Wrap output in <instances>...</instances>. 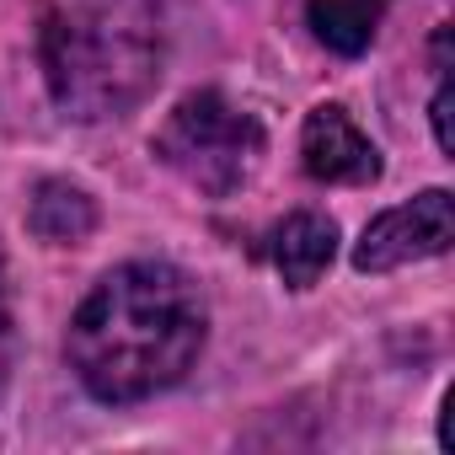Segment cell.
<instances>
[{
  "label": "cell",
  "instance_id": "cell-1",
  "mask_svg": "<svg viewBox=\"0 0 455 455\" xmlns=\"http://www.w3.org/2000/svg\"><path fill=\"white\" fill-rule=\"evenodd\" d=\"M204 327V295L182 268L124 263L81 300L65 354L97 402H145L198 364Z\"/></svg>",
  "mask_w": 455,
  "mask_h": 455
},
{
  "label": "cell",
  "instance_id": "cell-2",
  "mask_svg": "<svg viewBox=\"0 0 455 455\" xmlns=\"http://www.w3.org/2000/svg\"><path fill=\"white\" fill-rule=\"evenodd\" d=\"M38 60L65 118H124L161 76V6L156 0H60L44 22Z\"/></svg>",
  "mask_w": 455,
  "mask_h": 455
},
{
  "label": "cell",
  "instance_id": "cell-3",
  "mask_svg": "<svg viewBox=\"0 0 455 455\" xmlns=\"http://www.w3.org/2000/svg\"><path fill=\"white\" fill-rule=\"evenodd\" d=\"M150 145L182 182H193L209 198H225L252 177V166L263 156V129L252 113L225 102L220 92H188L166 113V124L156 129Z\"/></svg>",
  "mask_w": 455,
  "mask_h": 455
},
{
  "label": "cell",
  "instance_id": "cell-4",
  "mask_svg": "<svg viewBox=\"0 0 455 455\" xmlns=\"http://www.w3.org/2000/svg\"><path fill=\"white\" fill-rule=\"evenodd\" d=\"M450 242H455V204L444 188H428L412 204H396L364 225V236L354 247V268L359 274H391V268L450 252Z\"/></svg>",
  "mask_w": 455,
  "mask_h": 455
},
{
  "label": "cell",
  "instance_id": "cell-5",
  "mask_svg": "<svg viewBox=\"0 0 455 455\" xmlns=\"http://www.w3.org/2000/svg\"><path fill=\"white\" fill-rule=\"evenodd\" d=\"M300 161L316 182H348L364 188L380 177V150L354 129V118L343 108H311L306 129H300Z\"/></svg>",
  "mask_w": 455,
  "mask_h": 455
},
{
  "label": "cell",
  "instance_id": "cell-6",
  "mask_svg": "<svg viewBox=\"0 0 455 455\" xmlns=\"http://www.w3.org/2000/svg\"><path fill=\"white\" fill-rule=\"evenodd\" d=\"M268 252H274V268L284 274L290 290H311V284L327 274L332 252H338V225H332L327 214L300 209V214H290L279 231H274Z\"/></svg>",
  "mask_w": 455,
  "mask_h": 455
},
{
  "label": "cell",
  "instance_id": "cell-7",
  "mask_svg": "<svg viewBox=\"0 0 455 455\" xmlns=\"http://www.w3.org/2000/svg\"><path fill=\"white\" fill-rule=\"evenodd\" d=\"M28 225H33V236L49 242V247H76V242H86V236L97 231V204H92L86 188L49 177V182L33 188Z\"/></svg>",
  "mask_w": 455,
  "mask_h": 455
},
{
  "label": "cell",
  "instance_id": "cell-8",
  "mask_svg": "<svg viewBox=\"0 0 455 455\" xmlns=\"http://www.w3.org/2000/svg\"><path fill=\"white\" fill-rule=\"evenodd\" d=\"M386 6L391 0H311L306 17H311V33L332 54H364L375 44V28H380Z\"/></svg>",
  "mask_w": 455,
  "mask_h": 455
},
{
  "label": "cell",
  "instance_id": "cell-9",
  "mask_svg": "<svg viewBox=\"0 0 455 455\" xmlns=\"http://www.w3.org/2000/svg\"><path fill=\"white\" fill-rule=\"evenodd\" d=\"M428 113H434V134H439V150L450 156V150H455V134H450V86H444V81H439V92H434V108H428Z\"/></svg>",
  "mask_w": 455,
  "mask_h": 455
},
{
  "label": "cell",
  "instance_id": "cell-10",
  "mask_svg": "<svg viewBox=\"0 0 455 455\" xmlns=\"http://www.w3.org/2000/svg\"><path fill=\"white\" fill-rule=\"evenodd\" d=\"M12 359H17V338H12V322L0 316V396H6V380H12Z\"/></svg>",
  "mask_w": 455,
  "mask_h": 455
},
{
  "label": "cell",
  "instance_id": "cell-11",
  "mask_svg": "<svg viewBox=\"0 0 455 455\" xmlns=\"http://www.w3.org/2000/svg\"><path fill=\"white\" fill-rule=\"evenodd\" d=\"M0 300H6V258H0Z\"/></svg>",
  "mask_w": 455,
  "mask_h": 455
}]
</instances>
